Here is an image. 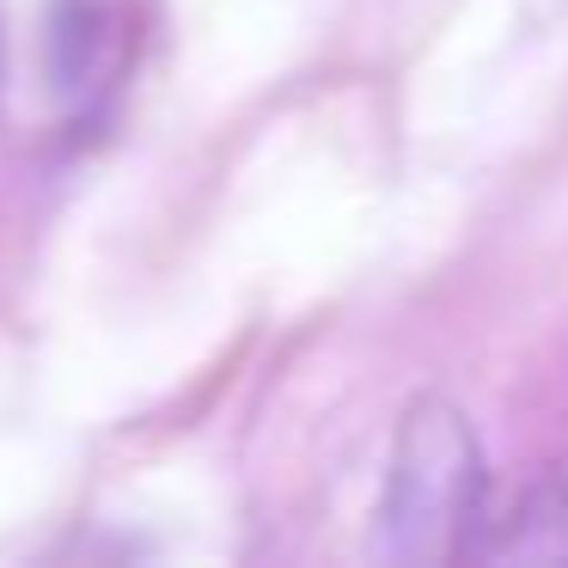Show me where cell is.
<instances>
[{
	"instance_id": "6da1fadb",
	"label": "cell",
	"mask_w": 568,
	"mask_h": 568,
	"mask_svg": "<svg viewBox=\"0 0 568 568\" xmlns=\"http://www.w3.org/2000/svg\"><path fill=\"white\" fill-rule=\"evenodd\" d=\"M489 526V477L465 409L416 397L397 422L379 501V556L392 562H458L477 556Z\"/></svg>"
},
{
	"instance_id": "7a4b0ae2",
	"label": "cell",
	"mask_w": 568,
	"mask_h": 568,
	"mask_svg": "<svg viewBox=\"0 0 568 568\" xmlns=\"http://www.w3.org/2000/svg\"><path fill=\"white\" fill-rule=\"evenodd\" d=\"M123 62V19L111 0H55L50 13V80L62 99H92Z\"/></svg>"
},
{
	"instance_id": "3957f363",
	"label": "cell",
	"mask_w": 568,
	"mask_h": 568,
	"mask_svg": "<svg viewBox=\"0 0 568 568\" xmlns=\"http://www.w3.org/2000/svg\"><path fill=\"white\" fill-rule=\"evenodd\" d=\"M489 562H568V477H538L507 514H489L477 538Z\"/></svg>"
}]
</instances>
